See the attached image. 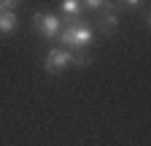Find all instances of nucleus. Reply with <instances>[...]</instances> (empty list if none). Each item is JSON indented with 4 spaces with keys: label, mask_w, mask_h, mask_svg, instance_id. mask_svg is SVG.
Masks as SVG:
<instances>
[{
    "label": "nucleus",
    "mask_w": 151,
    "mask_h": 146,
    "mask_svg": "<svg viewBox=\"0 0 151 146\" xmlns=\"http://www.w3.org/2000/svg\"><path fill=\"white\" fill-rule=\"evenodd\" d=\"M43 65H46L49 73H60V70H65V68L70 65V51H68V49H51V51L46 54Z\"/></svg>",
    "instance_id": "20e7f679"
},
{
    "label": "nucleus",
    "mask_w": 151,
    "mask_h": 146,
    "mask_svg": "<svg viewBox=\"0 0 151 146\" xmlns=\"http://www.w3.org/2000/svg\"><path fill=\"white\" fill-rule=\"evenodd\" d=\"M32 25H35V30L43 35V38H49V41H57L60 38V30H62V19L57 14H41L38 11L35 16H32Z\"/></svg>",
    "instance_id": "f03ea898"
},
{
    "label": "nucleus",
    "mask_w": 151,
    "mask_h": 146,
    "mask_svg": "<svg viewBox=\"0 0 151 146\" xmlns=\"http://www.w3.org/2000/svg\"><path fill=\"white\" fill-rule=\"evenodd\" d=\"M57 41H62L68 46V51H78L92 43V30L81 22V16H65V25H62Z\"/></svg>",
    "instance_id": "f257e3e1"
},
{
    "label": "nucleus",
    "mask_w": 151,
    "mask_h": 146,
    "mask_svg": "<svg viewBox=\"0 0 151 146\" xmlns=\"http://www.w3.org/2000/svg\"><path fill=\"white\" fill-rule=\"evenodd\" d=\"M81 3V8H86V11H100L103 6H105V0H78Z\"/></svg>",
    "instance_id": "6e6552de"
},
{
    "label": "nucleus",
    "mask_w": 151,
    "mask_h": 146,
    "mask_svg": "<svg viewBox=\"0 0 151 146\" xmlns=\"http://www.w3.org/2000/svg\"><path fill=\"white\" fill-rule=\"evenodd\" d=\"M97 14H100V16H97L100 33H113V30H116V25H119V11H116V6H113L111 0H105V6H103Z\"/></svg>",
    "instance_id": "7ed1b4c3"
},
{
    "label": "nucleus",
    "mask_w": 151,
    "mask_h": 146,
    "mask_svg": "<svg viewBox=\"0 0 151 146\" xmlns=\"http://www.w3.org/2000/svg\"><path fill=\"white\" fill-rule=\"evenodd\" d=\"M11 3H14V6H16V3H22V0H11Z\"/></svg>",
    "instance_id": "9b49d317"
},
{
    "label": "nucleus",
    "mask_w": 151,
    "mask_h": 146,
    "mask_svg": "<svg viewBox=\"0 0 151 146\" xmlns=\"http://www.w3.org/2000/svg\"><path fill=\"white\" fill-rule=\"evenodd\" d=\"M70 65H78V68L89 65V54H86V49H78V51H70Z\"/></svg>",
    "instance_id": "0eeeda50"
},
{
    "label": "nucleus",
    "mask_w": 151,
    "mask_h": 146,
    "mask_svg": "<svg viewBox=\"0 0 151 146\" xmlns=\"http://www.w3.org/2000/svg\"><path fill=\"white\" fill-rule=\"evenodd\" d=\"M3 11H14V3H11V0H0V14H3Z\"/></svg>",
    "instance_id": "1a4fd4ad"
},
{
    "label": "nucleus",
    "mask_w": 151,
    "mask_h": 146,
    "mask_svg": "<svg viewBox=\"0 0 151 146\" xmlns=\"http://www.w3.org/2000/svg\"><path fill=\"white\" fill-rule=\"evenodd\" d=\"M14 27H16V14L3 11L0 14V33H14Z\"/></svg>",
    "instance_id": "423d86ee"
},
{
    "label": "nucleus",
    "mask_w": 151,
    "mask_h": 146,
    "mask_svg": "<svg viewBox=\"0 0 151 146\" xmlns=\"http://www.w3.org/2000/svg\"><path fill=\"white\" fill-rule=\"evenodd\" d=\"M119 3H122V6H138L140 0H119Z\"/></svg>",
    "instance_id": "9d476101"
},
{
    "label": "nucleus",
    "mask_w": 151,
    "mask_h": 146,
    "mask_svg": "<svg viewBox=\"0 0 151 146\" xmlns=\"http://www.w3.org/2000/svg\"><path fill=\"white\" fill-rule=\"evenodd\" d=\"M60 11L65 16H81L84 14V8H81L78 0H62V3H60Z\"/></svg>",
    "instance_id": "39448f33"
}]
</instances>
